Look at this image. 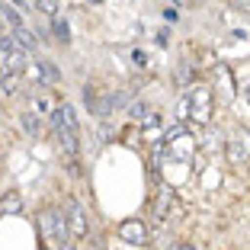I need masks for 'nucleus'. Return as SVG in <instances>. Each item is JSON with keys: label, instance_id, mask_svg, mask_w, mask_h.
<instances>
[{"label": "nucleus", "instance_id": "obj_1", "mask_svg": "<svg viewBox=\"0 0 250 250\" xmlns=\"http://www.w3.org/2000/svg\"><path fill=\"white\" fill-rule=\"evenodd\" d=\"M39 234H42V244L48 250H64L71 247V225H67V215L64 208H45L42 215H39Z\"/></svg>", "mask_w": 250, "mask_h": 250}, {"label": "nucleus", "instance_id": "obj_2", "mask_svg": "<svg viewBox=\"0 0 250 250\" xmlns=\"http://www.w3.org/2000/svg\"><path fill=\"white\" fill-rule=\"evenodd\" d=\"M186 100H189V119L196 125H208L212 122V90L206 83H192L186 87Z\"/></svg>", "mask_w": 250, "mask_h": 250}, {"label": "nucleus", "instance_id": "obj_3", "mask_svg": "<svg viewBox=\"0 0 250 250\" xmlns=\"http://www.w3.org/2000/svg\"><path fill=\"white\" fill-rule=\"evenodd\" d=\"M119 237H122L125 244H132V247H145L147 241H151V234H147V225L141 218H125L122 225H119Z\"/></svg>", "mask_w": 250, "mask_h": 250}, {"label": "nucleus", "instance_id": "obj_4", "mask_svg": "<svg viewBox=\"0 0 250 250\" xmlns=\"http://www.w3.org/2000/svg\"><path fill=\"white\" fill-rule=\"evenodd\" d=\"M64 215H67V225H71V237L74 241L87 237V212H83V206L77 202V199H67L64 202Z\"/></svg>", "mask_w": 250, "mask_h": 250}, {"label": "nucleus", "instance_id": "obj_5", "mask_svg": "<svg viewBox=\"0 0 250 250\" xmlns=\"http://www.w3.org/2000/svg\"><path fill=\"white\" fill-rule=\"evenodd\" d=\"M122 100H125V96H119V93H109V90H96V100H93V106H90V112H93L96 119H109Z\"/></svg>", "mask_w": 250, "mask_h": 250}, {"label": "nucleus", "instance_id": "obj_6", "mask_svg": "<svg viewBox=\"0 0 250 250\" xmlns=\"http://www.w3.org/2000/svg\"><path fill=\"white\" fill-rule=\"evenodd\" d=\"M167 145V154L170 157H177V161H189L192 157V151H196V138L192 135H180V138H173V141H164Z\"/></svg>", "mask_w": 250, "mask_h": 250}, {"label": "nucleus", "instance_id": "obj_7", "mask_svg": "<svg viewBox=\"0 0 250 250\" xmlns=\"http://www.w3.org/2000/svg\"><path fill=\"white\" fill-rule=\"evenodd\" d=\"M20 125H22V132L29 135V138H42V132H45V125H42V119L36 116V112H22L20 116Z\"/></svg>", "mask_w": 250, "mask_h": 250}, {"label": "nucleus", "instance_id": "obj_8", "mask_svg": "<svg viewBox=\"0 0 250 250\" xmlns=\"http://www.w3.org/2000/svg\"><path fill=\"white\" fill-rule=\"evenodd\" d=\"M32 77H36L39 83H55L61 74H58V67H55L52 61H39V64L32 67Z\"/></svg>", "mask_w": 250, "mask_h": 250}, {"label": "nucleus", "instance_id": "obj_9", "mask_svg": "<svg viewBox=\"0 0 250 250\" xmlns=\"http://www.w3.org/2000/svg\"><path fill=\"white\" fill-rule=\"evenodd\" d=\"M13 39H16V45H20L22 52H32V48H39V36L29 29V26H20V29H13Z\"/></svg>", "mask_w": 250, "mask_h": 250}, {"label": "nucleus", "instance_id": "obj_10", "mask_svg": "<svg viewBox=\"0 0 250 250\" xmlns=\"http://www.w3.org/2000/svg\"><path fill=\"white\" fill-rule=\"evenodd\" d=\"M26 64H29V61H26V52H13V55H3V74H22L26 71Z\"/></svg>", "mask_w": 250, "mask_h": 250}, {"label": "nucleus", "instance_id": "obj_11", "mask_svg": "<svg viewBox=\"0 0 250 250\" xmlns=\"http://www.w3.org/2000/svg\"><path fill=\"white\" fill-rule=\"evenodd\" d=\"M225 151H228L231 167H244V164H247V147H244V141H225Z\"/></svg>", "mask_w": 250, "mask_h": 250}, {"label": "nucleus", "instance_id": "obj_12", "mask_svg": "<svg viewBox=\"0 0 250 250\" xmlns=\"http://www.w3.org/2000/svg\"><path fill=\"white\" fill-rule=\"evenodd\" d=\"M22 212V196L20 192H3L0 196V215H20Z\"/></svg>", "mask_w": 250, "mask_h": 250}, {"label": "nucleus", "instance_id": "obj_13", "mask_svg": "<svg viewBox=\"0 0 250 250\" xmlns=\"http://www.w3.org/2000/svg\"><path fill=\"white\" fill-rule=\"evenodd\" d=\"M170 208H173V192H170V189H164L161 196L154 199V215H157V218H167V212H170Z\"/></svg>", "mask_w": 250, "mask_h": 250}, {"label": "nucleus", "instance_id": "obj_14", "mask_svg": "<svg viewBox=\"0 0 250 250\" xmlns=\"http://www.w3.org/2000/svg\"><path fill=\"white\" fill-rule=\"evenodd\" d=\"M0 16H3V22H7L10 29H20V26H26V22H22V16L16 13V7H10V3H3V7H0Z\"/></svg>", "mask_w": 250, "mask_h": 250}, {"label": "nucleus", "instance_id": "obj_15", "mask_svg": "<svg viewBox=\"0 0 250 250\" xmlns=\"http://www.w3.org/2000/svg\"><path fill=\"white\" fill-rule=\"evenodd\" d=\"M0 87H3L7 96H16L20 93V74H3V77H0Z\"/></svg>", "mask_w": 250, "mask_h": 250}, {"label": "nucleus", "instance_id": "obj_16", "mask_svg": "<svg viewBox=\"0 0 250 250\" xmlns=\"http://www.w3.org/2000/svg\"><path fill=\"white\" fill-rule=\"evenodd\" d=\"M36 10L42 16H48V20H58V0H36Z\"/></svg>", "mask_w": 250, "mask_h": 250}, {"label": "nucleus", "instance_id": "obj_17", "mask_svg": "<svg viewBox=\"0 0 250 250\" xmlns=\"http://www.w3.org/2000/svg\"><path fill=\"white\" fill-rule=\"evenodd\" d=\"M0 52H3V55H13V52H20V45H16V39L3 32V36H0Z\"/></svg>", "mask_w": 250, "mask_h": 250}, {"label": "nucleus", "instance_id": "obj_18", "mask_svg": "<svg viewBox=\"0 0 250 250\" xmlns=\"http://www.w3.org/2000/svg\"><path fill=\"white\" fill-rule=\"evenodd\" d=\"M55 36H58V42H67L71 29H67V22H64V20H55Z\"/></svg>", "mask_w": 250, "mask_h": 250}, {"label": "nucleus", "instance_id": "obj_19", "mask_svg": "<svg viewBox=\"0 0 250 250\" xmlns=\"http://www.w3.org/2000/svg\"><path fill=\"white\" fill-rule=\"evenodd\" d=\"M128 112H132V119H147V106L145 103H135Z\"/></svg>", "mask_w": 250, "mask_h": 250}, {"label": "nucleus", "instance_id": "obj_20", "mask_svg": "<svg viewBox=\"0 0 250 250\" xmlns=\"http://www.w3.org/2000/svg\"><path fill=\"white\" fill-rule=\"evenodd\" d=\"M132 61H135V64H138V67H145V52H132Z\"/></svg>", "mask_w": 250, "mask_h": 250}, {"label": "nucleus", "instance_id": "obj_21", "mask_svg": "<svg viewBox=\"0 0 250 250\" xmlns=\"http://www.w3.org/2000/svg\"><path fill=\"white\" fill-rule=\"evenodd\" d=\"M173 250H196V247H192V244H186V241H180V244H177Z\"/></svg>", "mask_w": 250, "mask_h": 250}, {"label": "nucleus", "instance_id": "obj_22", "mask_svg": "<svg viewBox=\"0 0 250 250\" xmlns=\"http://www.w3.org/2000/svg\"><path fill=\"white\" fill-rule=\"evenodd\" d=\"M3 26H7V22H3V16H0V36H3Z\"/></svg>", "mask_w": 250, "mask_h": 250}, {"label": "nucleus", "instance_id": "obj_23", "mask_svg": "<svg viewBox=\"0 0 250 250\" xmlns=\"http://www.w3.org/2000/svg\"><path fill=\"white\" fill-rule=\"evenodd\" d=\"M0 77H3V58H0Z\"/></svg>", "mask_w": 250, "mask_h": 250}, {"label": "nucleus", "instance_id": "obj_24", "mask_svg": "<svg viewBox=\"0 0 250 250\" xmlns=\"http://www.w3.org/2000/svg\"><path fill=\"white\" fill-rule=\"evenodd\" d=\"M13 3H22V0H13Z\"/></svg>", "mask_w": 250, "mask_h": 250}, {"label": "nucleus", "instance_id": "obj_25", "mask_svg": "<svg viewBox=\"0 0 250 250\" xmlns=\"http://www.w3.org/2000/svg\"><path fill=\"white\" fill-rule=\"evenodd\" d=\"M96 3H100V0H96Z\"/></svg>", "mask_w": 250, "mask_h": 250}, {"label": "nucleus", "instance_id": "obj_26", "mask_svg": "<svg viewBox=\"0 0 250 250\" xmlns=\"http://www.w3.org/2000/svg\"><path fill=\"white\" fill-rule=\"evenodd\" d=\"M45 250H48V247H45Z\"/></svg>", "mask_w": 250, "mask_h": 250}]
</instances>
